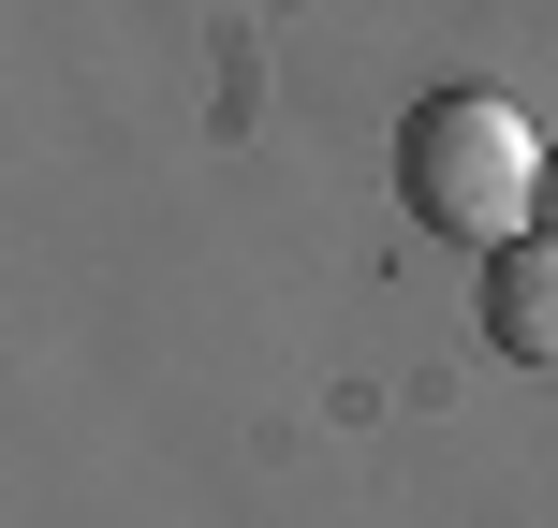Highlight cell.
Returning <instances> with one entry per match:
<instances>
[{"label": "cell", "instance_id": "cell-1", "mask_svg": "<svg viewBox=\"0 0 558 528\" xmlns=\"http://www.w3.org/2000/svg\"><path fill=\"white\" fill-rule=\"evenodd\" d=\"M544 162L558 147L500 103V88H426V103L397 118V206H412L426 235H456V250L544 235Z\"/></svg>", "mask_w": 558, "mask_h": 528}, {"label": "cell", "instance_id": "cell-3", "mask_svg": "<svg viewBox=\"0 0 558 528\" xmlns=\"http://www.w3.org/2000/svg\"><path fill=\"white\" fill-rule=\"evenodd\" d=\"M544 235H558V162H544Z\"/></svg>", "mask_w": 558, "mask_h": 528}, {"label": "cell", "instance_id": "cell-2", "mask_svg": "<svg viewBox=\"0 0 558 528\" xmlns=\"http://www.w3.org/2000/svg\"><path fill=\"white\" fill-rule=\"evenodd\" d=\"M485 353L558 382V235H514V250H485Z\"/></svg>", "mask_w": 558, "mask_h": 528}]
</instances>
